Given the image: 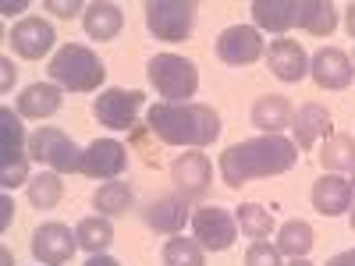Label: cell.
I'll return each instance as SVG.
<instances>
[{"label": "cell", "instance_id": "1", "mask_svg": "<svg viewBox=\"0 0 355 266\" xmlns=\"http://www.w3.org/2000/svg\"><path fill=\"white\" fill-rule=\"evenodd\" d=\"M299 163V145L284 135H259L234 142L220 153V177L227 188H242L256 177H274Z\"/></svg>", "mask_w": 355, "mask_h": 266}, {"label": "cell", "instance_id": "2", "mask_svg": "<svg viewBox=\"0 0 355 266\" xmlns=\"http://www.w3.org/2000/svg\"><path fill=\"white\" fill-rule=\"evenodd\" d=\"M146 121H150V132L167 145L202 150V145L217 142V135H220L217 110L202 107V103H157V107H150Z\"/></svg>", "mask_w": 355, "mask_h": 266}, {"label": "cell", "instance_id": "3", "mask_svg": "<svg viewBox=\"0 0 355 266\" xmlns=\"http://www.w3.org/2000/svg\"><path fill=\"white\" fill-rule=\"evenodd\" d=\"M46 71L61 89H68V93H96V89L103 85V78H107L103 61L82 43H64L50 57Z\"/></svg>", "mask_w": 355, "mask_h": 266}, {"label": "cell", "instance_id": "4", "mask_svg": "<svg viewBox=\"0 0 355 266\" xmlns=\"http://www.w3.org/2000/svg\"><path fill=\"white\" fill-rule=\"evenodd\" d=\"M146 78L164 96V103H189V96H196V89H199L196 64L178 53H157L146 64Z\"/></svg>", "mask_w": 355, "mask_h": 266}, {"label": "cell", "instance_id": "5", "mask_svg": "<svg viewBox=\"0 0 355 266\" xmlns=\"http://www.w3.org/2000/svg\"><path fill=\"white\" fill-rule=\"evenodd\" d=\"M28 142L21 132V114H15L11 107L0 110V185L4 192L28 185Z\"/></svg>", "mask_w": 355, "mask_h": 266}, {"label": "cell", "instance_id": "6", "mask_svg": "<svg viewBox=\"0 0 355 266\" xmlns=\"http://www.w3.org/2000/svg\"><path fill=\"white\" fill-rule=\"evenodd\" d=\"M196 11L199 8L192 0H150L146 4V28L164 43H182L196 25Z\"/></svg>", "mask_w": 355, "mask_h": 266}, {"label": "cell", "instance_id": "7", "mask_svg": "<svg viewBox=\"0 0 355 266\" xmlns=\"http://www.w3.org/2000/svg\"><path fill=\"white\" fill-rule=\"evenodd\" d=\"M28 157L36 163H46L57 174H78L82 163V150L61 128H40L28 135Z\"/></svg>", "mask_w": 355, "mask_h": 266}, {"label": "cell", "instance_id": "8", "mask_svg": "<svg viewBox=\"0 0 355 266\" xmlns=\"http://www.w3.org/2000/svg\"><path fill=\"white\" fill-rule=\"evenodd\" d=\"M192 238L206 252H227L239 238V220L220 206H199L192 213Z\"/></svg>", "mask_w": 355, "mask_h": 266}, {"label": "cell", "instance_id": "9", "mask_svg": "<svg viewBox=\"0 0 355 266\" xmlns=\"http://www.w3.org/2000/svg\"><path fill=\"white\" fill-rule=\"evenodd\" d=\"M142 103H146V96L139 89H103L93 103V114L100 125H107L114 132H128L135 125V114L142 110Z\"/></svg>", "mask_w": 355, "mask_h": 266}, {"label": "cell", "instance_id": "10", "mask_svg": "<svg viewBox=\"0 0 355 266\" xmlns=\"http://www.w3.org/2000/svg\"><path fill=\"white\" fill-rule=\"evenodd\" d=\"M125 167H128V150H125V145L117 139H96V142H89V150H82L78 174L114 181V177L125 174Z\"/></svg>", "mask_w": 355, "mask_h": 266}, {"label": "cell", "instance_id": "11", "mask_svg": "<svg viewBox=\"0 0 355 266\" xmlns=\"http://www.w3.org/2000/svg\"><path fill=\"white\" fill-rule=\"evenodd\" d=\"M75 249H78V238L71 234L68 224L50 220V224H40L33 231V256L43 266H64L75 256Z\"/></svg>", "mask_w": 355, "mask_h": 266}, {"label": "cell", "instance_id": "12", "mask_svg": "<svg viewBox=\"0 0 355 266\" xmlns=\"http://www.w3.org/2000/svg\"><path fill=\"white\" fill-rule=\"evenodd\" d=\"M217 57L231 68H245V64H256L263 57V36L259 28L252 25H231L220 33L217 39Z\"/></svg>", "mask_w": 355, "mask_h": 266}, {"label": "cell", "instance_id": "13", "mask_svg": "<svg viewBox=\"0 0 355 266\" xmlns=\"http://www.w3.org/2000/svg\"><path fill=\"white\" fill-rule=\"evenodd\" d=\"M57 36H53V25L43 21V18H21L15 28H11V46L18 57H25V61H40V57H46L53 50Z\"/></svg>", "mask_w": 355, "mask_h": 266}, {"label": "cell", "instance_id": "14", "mask_svg": "<svg viewBox=\"0 0 355 266\" xmlns=\"http://www.w3.org/2000/svg\"><path fill=\"white\" fill-rule=\"evenodd\" d=\"M309 75L320 89H331V93H338V89H348L352 85V75H355V64L348 61V53L338 50V46H327L320 50L313 61H309Z\"/></svg>", "mask_w": 355, "mask_h": 266}, {"label": "cell", "instance_id": "15", "mask_svg": "<svg viewBox=\"0 0 355 266\" xmlns=\"http://www.w3.org/2000/svg\"><path fill=\"white\" fill-rule=\"evenodd\" d=\"M266 64L281 82H302L309 75V57L295 39H274L266 50Z\"/></svg>", "mask_w": 355, "mask_h": 266}, {"label": "cell", "instance_id": "16", "mask_svg": "<svg viewBox=\"0 0 355 266\" xmlns=\"http://www.w3.org/2000/svg\"><path fill=\"white\" fill-rule=\"evenodd\" d=\"M171 177H174V185L182 188V195L192 199V195H202L206 188H210L214 170H210V160H206L202 153H182L171 163Z\"/></svg>", "mask_w": 355, "mask_h": 266}, {"label": "cell", "instance_id": "17", "mask_svg": "<svg viewBox=\"0 0 355 266\" xmlns=\"http://www.w3.org/2000/svg\"><path fill=\"white\" fill-rule=\"evenodd\" d=\"M313 206L323 217H341L345 210H352V181L341 174H323L313 185Z\"/></svg>", "mask_w": 355, "mask_h": 266}, {"label": "cell", "instance_id": "18", "mask_svg": "<svg viewBox=\"0 0 355 266\" xmlns=\"http://www.w3.org/2000/svg\"><path fill=\"white\" fill-rule=\"evenodd\" d=\"M249 11L259 28L277 36H284L291 25H299V0H256Z\"/></svg>", "mask_w": 355, "mask_h": 266}, {"label": "cell", "instance_id": "19", "mask_svg": "<svg viewBox=\"0 0 355 266\" xmlns=\"http://www.w3.org/2000/svg\"><path fill=\"white\" fill-rule=\"evenodd\" d=\"M61 110V85H50V82H33L18 96V114L28 117V121H43V117Z\"/></svg>", "mask_w": 355, "mask_h": 266}, {"label": "cell", "instance_id": "20", "mask_svg": "<svg viewBox=\"0 0 355 266\" xmlns=\"http://www.w3.org/2000/svg\"><path fill=\"white\" fill-rule=\"evenodd\" d=\"M291 125H295V145L299 150H313L316 139L331 132V110L320 103H302Z\"/></svg>", "mask_w": 355, "mask_h": 266}, {"label": "cell", "instance_id": "21", "mask_svg": "<svg viewBox=\"0 0 355 266\" xmlns=\"http://www.w3.org/2000/svg\"><path fill=\"white\" fill-rule=\"evenodd\" d=\"M252 125L259 128V132H266V135H281V128H288L291 121H295V114H291V103L284 100V96H277V93H270V96H259L256 103H252Z\"/></svg>", "mask_w": 355, "mask_h": 266}, {"label": "cell", "instance_id": "22", "mask_svg": "<svg viewBox=\"0 0 355 266\" xmlns=\"http://www.w3.org/2000/svg\"><path fill=\"white\" fill-rule=\"evenodd\" d=\"M185 220H189V199L185 195H164L146 210V224L153 231H164V234H178L185 227Z\"/></svg>", "mask_w": 355, "mask_h": 266}, {"label": "cell", "instance_id": "23", "mask_svg": "<svg viewBox=\"0 0 355 266\" xmlns=\"http://www.w3.org/2000/svg\"><path fill=\"white\" fill-rule=\"evenodd\" d=\"M82 25H85V33L93 36V39L107 43V39H114L117 33H121L125 15H121V8H117V4L96 0V4H89V8L82 11Z\"/></svg>", "mask_w": 355, "mask_h": 266}, {"label": "cell", "instance_id": "24", "mask_svg": "<svg viewBox=\"0 0 355 266\" xmlns=\"http://www.w3.org/2000/svg\"><path fill=\"white\" fill-rule=\"evenodd\" d=\"M299 25L309 36H331L338 28V11L331 0H299Z\"/></svg>", "mask_w": 355, "mask_h": 266}, {"label": "cell", "instance_id": "25", "mask_svg": "<svg viewBox=\"0 0 355 266\" xmlns=\"http://www.w3.org/2000/svg\"><path fill=\"white\" fill-rule=\"evenodd\" d=\"M75 238H78V249L100 256V252H107V249H110V242H114V227H110V220H107V217H100V213H96V217L78 220Z\"/></svg>", "mask_w": 355, "mask_h": 266}, {"label": "cell", "instance_id": "26", "mask_svg": "<svg viewBox=\"0 0 355 266\" xmlns=\"http://www.w3.org/2000/svg\"><path fill=\"white\" fill-rule=\"evenodd\" d=\"M313 227L306 224V220H288V224H281V231H277V249L281 252H288L291 259H306L309 256V249H313Z\"/></svg>", "mask_w": 355, "mask_h": 266}, {"label": "cell", "instance_id": "27", "mask_svg": "<svg viewBox=\"0 0 355 266\" xmlns=\"http://www.w3.org/2000/svg\"><path fill=\"white\" fill-rule=\"evenodd\" d=\"M234 220H239V227H242L245 238H256V242H263L266 234L274 231V217H270V210H263L259 202H242L239 210H234Z\"/></svg>", "mask_w": 355, "mask_h": 266}, {"label": "cell", "instance_id": "28", "mask_svg": "<svg viewBox=\"0 0 355 266\" xmlns=\"http://www.w3.org/2000/svg\"><path fill=\"white\" fill-rule=\"evenodd\" d=\"M61 195H64V185H61V177H57V170H43L28 181V202H33L36 210H53V206L61 202Z\"/></svg>", "mask_w": 355, "mask_h": 266}, {"label": "cell", "instance_id": "29", "mask_svg": "<svg viewBox=\"0 0 355 266\" xmlns=\"http://www.w3.org/2000/svg\"><path fill=\"white\" fill-rule=\"evenodd\" d=\"M93 206L100 210V217H117L132 206V188L125 181H103L93 195Z\"/></svg>", "mask_w": 355, "mask_h": 266}, {"label": "cell", "instance_id": "30", "mask_svg": "<svg viewBox=\"0 0 355 266\" xmlns=\"http://www.w3.org/2000/svg\"><path fill=\"white\" fill-rule=\"evenodd\" d=\"M320 163L327 170H348L355 167V139L352 135H331L320 153Z\"/></svg>", "mask_w": 355, "mask_h": 266}, {"label": "cell", "instance_id": "31", "mask_svg": "<svg viewBox=\"0 0 355 266\" xmlns=\"http://www.w3.org/2000/svg\"><path fill=\"white\" fill-rule=\"evenodd\" d=\"M164 266H206L202 263V245L196 238L174 234V238L164 245Z\"/></svg>", "mask_w": 355, "mask_h": 266}, {"label": "cell", "instance_id": "32", "mask_svg": "<svg viewBox=\"0 0 355 266\" xmlns=\"http://www.w3.org/2000/svg\"><path fill=\"white\" fill-rule=\"evenodd\" d=\"M245 266H284L281 263V249L270 242H252L245 252Z\"/></svg>", "mask_w": 355, "mask_h": 266}, {"label": "cell", "instance_id": "33", "mask_svg": "<svg viewBox=\"0 0 355 266\" xmlns=\"http://www.w3.org/2000/svg\"><path fill=\"white\" fill-rule=\"evenodd\" d=\"M46 11H53L57 18H75V15L85 11V8L78 4V0H71V4H68V0H46Z\"/></svg>", "mask_w": 355, "mask_h": 266}, {"label": "cell", "instance_id": "34", "mask_svg": "<svg viewBox=\"0 0 355 266\" xmlns=\"http://www.w3.org/2000/svg\"><path fill=\"white\" fill-rule=\"evenodd\" d=\"M11 210H15V202H11V195L4 192V199H0V227H11Z\"/></svg>", "mask_w": 355, "mask_h": 266}, {"label": "cell", "instance_id": "35", "mask_svg": "<svg viewBox=\"0 0 355 266\" xmlns=\"http://www.w3.org/2000/svg\"><path fill=\"white\" fill-rule=\"evenodd\" d=\"M327 266H355V249H348V252H338L334 259H327Z\"/></svg>", "mask_w": 355, "mask_h": 266}, {"label": "cell", "instance_id": "36", "mask_svg": "<svg viewBox=\"0 0 355 266\" xmlns=\"http://www.w3.org/2000/svg\"><path fill=\"white\" fill-rule=\"evenodd\" d=\"M0 68H4V93L15 85V64H11V57H4V61H0Z\"/></svg>", "mask_w": 355, "mask_h": 266}, {"label": "cell", "instance_id": "37", "mask_svg": "<svg viewBox=\"0 0 355 266\" xmlns=\"http://www.w3.org/2000/svg\"><path fill=\"white\" fill-rule=\"evenodd\" d=\"M28 4H25V0H18V4H11V0H8V4H0V11H4L8 18H15V15H21Z\"/></svg>", "mask_w": 355, "mask_h": 266}, {"label": "cell", "instance_id": "38", "mask_svg": "<svg viewBox=\"0 0 355 266\" xmlns=\"http://www.w3.org/2000/svg\"><path fill=\"white\" fill-rule=\"evenodd\" d=\"M85 266H121V263H117L114 256H103V252H100V256H93V259H89Z\"/></svg>", "mask_w": 355, "mask_h": 266}, {"label": "cell", "instance_id": "39", "mask_svg": "<svg viewBox=\"0 0 355 266\" xmlns=\"http://www.w3.org/2000/svg\"><path fill=\"white\" fill-rule=\"evenodd\" d=\"M345 28L355 36V4H348V11H345Z\"/></svg>", "mask_w": 355, "mask_h": 266}, {"label": "cell", "instance_id": "40", "mask_svg": "<svg viewBox=\"0 0 355 266\" xmlns=\"http://www.w3.org/2000/svg\"><path fill=\"white\" fill-rule=\"evenodd\" d=\"M288 266H313V263H309V259H291Z\"/></svg>", "mask_w": 355, "mask_h": 266}, {"label": "cell", "instance_id": "41", "mask_svg": "<svg viewBox=\"0 0 355 266\" xmlns=\"http://www.w3.org/2000/svg\"><path fill=\"white\" fill-rule=\"evenodd\" d=\"M4 266H11V252L8 249H4Z\"/></svg>", "mask_w": 355, "mask_h": 266}, {"label": "cell", "instance_id": "42", "mask_svg": "<svg viewBox=\"0 0 355 266\" xmlns=\"http://www.w3.org/2000/svg\"><path fill=\"white\" fill-rule=\"evenodd\" d=\"M352 231H355V210H352Z\"/></svg>", "mask_w": 355, "mask_h": 266}, {"label": "cell", "instance_id": "43", "mask_svg": "<svg viewBox=\"0 0 355 266\" xmlns=\"http://www.w3.org/2000/svg\"><path fill=\"white\" fill-rule=\"evenodd\" d=\"M352 170H355V167H352ZM352 181H355V177H352Z\"/></svg>", "mask_w": 355, "mask_h": 266}]
</instances>
